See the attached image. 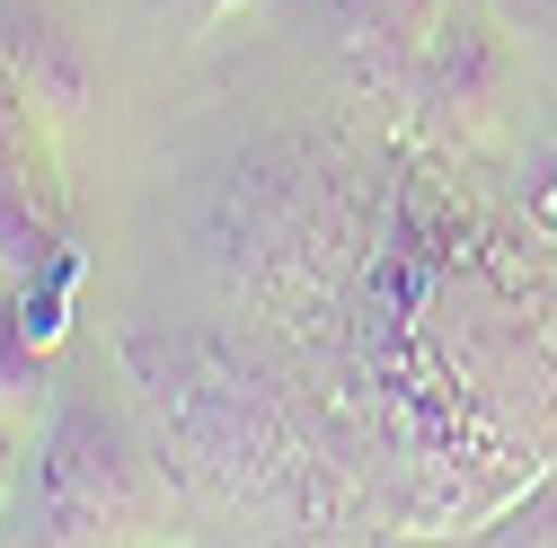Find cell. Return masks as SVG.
<instances>
[{
    "label": "cell",
    "instance_id": "cell-3",
    "mask_svg": "<svg viewBox=\"0 0 557 548\" xmlns=\"http://www.w3.org/2000/svg\"><path fill=\"white\" fill-rule=\"evenodd\" d=\"M53 115L0 72V284H27L62 257V186H53Z\"/></svg>",
    "mask_w": 557,
    "mask_h": 548
},
{
    "label": "cell",
    "instance_id": "cell-2",
    "mask_svg": "<svg viewBox=\"0 0 557 548\" xmlns=\"http://www.w3.org/2000/svg\"><path fill=\"white\" fill-rule=\"evenodd\" d=\"M177 513H186L177 477H169L160 443L143 434V416H133V398L107 407L62 381L45 407V443H36L27 539H151Z\"/></svg>",
    "mask_w": 557,
    "mask_h": 548
},
{
    "label": "cell",
    "instance_id": "cell-5",
    "mask_svg": "<svg viewBox=\"0 0 557 548\" xmlns=\"http://www.w3.org/2000/svg\"><path fill=\"white\" fill-rule=\"evenodd\" d=\"M469 539H478V548H557V460H548L540 477H522V487L486 513Z\"/></svg>",
    "mask_w": 557,
    "mask_h": 548
},
{
    "label": "cell",
    "instance_id": "cell-6",
    "mask_svg": "<svg viewBox=\"0 0 557 548\" xmlns=\"http://www.w3.org/2000/svg\"><path fill=\"white\" fill-rule=\"evenodd\" d=\"M53 407V381H45V346L18 327V310H0V416L18 425H45Z\"/></svg>",
    "mask_w": 557,
    "mask_h": 548
},
{
    "label": "cell",
    "instance_id": "cell-9",
    "mask_svg": "<svg viewBox=\"0 0 557 548\" xmlns=\"http://www.w3.org/2000/svg\"><path fill=\"white\" fill-rule=\"evenodd\" d=\"M548 133H557V107H548Z\"/></svg>",
    "mask_w": 557,
    "mask_h": 548
},
{
    "label": "cell",
    "instance_id": "cell-7",
    "mask_svg": "<svg viewBox=\"0 0 557 548\" xmlns=\"http://www.w3.org/2000/svg\"><path fill=\"white\" fill-rule=\"evenodd\" d=\"M513 195H522L531 231H540V239H557V133H548V142H531V151L513 160Z\"/></svg>",
    "mask_w": 557,
    "mask_h": 548
},
{
    "label": "cell",
    "instance_id": "cell-1",
    "mask_svg": "<svg viewBox=\"0 0 557 548\" xmlns=\"http://www.w3.org/2000/svg\"><path fill=\"white\" fill-rule=\"evenodd\" d=\"M496 115L336 72L169 203L186 301L124 310L274 389L372 531H478L557 460V239L486 177Z\"/></svg>",
    "mask_w": 557,
    "mask_h": 548
},
{
    "label": "cell",
    "instance_id": "cell-8",
    "mask_svg": "<svg viewBox=\"0 0 557 548\" xmlns=\"http://www.w3.org/2000/svg\"><path fill=\"white\" fill-rule=\"evenodd\" d=\"M27 434H36V425L0 416V522H10V505H18V487H27Z\"/></svg>",
    "mask_w": 557,
    "mask_h": 548
},
{
    "label": "cell",
    "instance_id": "cell-4",
    "mask_svg": "<svg viewBox=\"0 0 557 548\" xmlns=\"http://www.w3.org/2000/svg\"><path fill=\"white\" fill-rule=\"evenodd\" d=\"M0 72H10L53 124L89 115L98 72H89V45L72 36V18L45 10V0H0Z\"/></svg>",
    "mask_w": 557,
    "mask_h": 548
}]
</instances>
